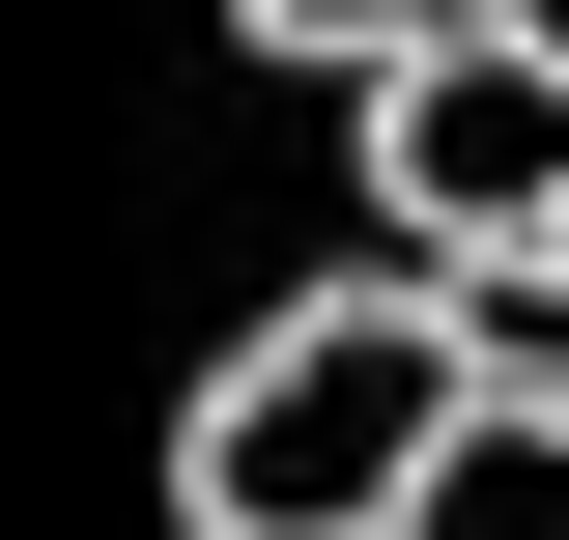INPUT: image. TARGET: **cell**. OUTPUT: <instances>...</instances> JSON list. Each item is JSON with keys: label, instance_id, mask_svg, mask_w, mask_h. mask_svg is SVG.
<instances>
[{"label": "cell", "instance_id": "cell-1", "mask_svg": "<svg viewBox=\"0 0 569 540\" xmlns=\"http://www.w3.org/2000/svg\"><path fill=\"white\" fill-rule=\"evenodd\" d=\"M485 427V341H456V284H313V313H257L200 370V427H171V512L200 540H399L427 456Z\"/></svg>", "mask_w": 569, "mask_h": 540}, {"label": "cell", "instance_id": "cell-4", "mask_svg": "<svg viewBox=\"0 0 569 540\" xmlns=\"http://www.w3.org/2000/svg\"><path fill=\"white\" fill-rule=\"evenodd\" d=\"M456 341H485V399H569V257H427Z\"/></svg>", "mask_w": 569, "mask_h": 540}, {"label": "cell", "instance_id": "cell-2", "mask_svg": "<svg viewBox=\"0 0 569 540\" xmlns=\"http://www.w3.org/2000/svg\"><path fill=\"white\" fill-rule=\"evenodd\" d=\"M370 228L399 257H541L569 228V58L541 29H427L370 86Z\"/></svg>", "mask_w": 569, "mask_h": 540}, {"label": "cell", "instance_id": "cell-5", "mask_svg": "<svg viewBox=\"0 0 569 540\" xmlns=\"http://www.w3.org/2000/svg\"><path fill=\"white\" fill-rule=\"evenodd\" d=\"M228 29H257V58H313V86H399L427 29H485V0H228Z\"/></svg>", "mask_w": 569, "mask_h": 540}, {"label": "cell", "instance_id": "cell-7", "mask_svg": "<svg viewBox=\"0 0 569 540\" xmlns=\"http://www.w3.org/2000/svg\"><path fill=\"white\" fill-rule=\"evenodd\" d=\"M541 257H569V228H541Z\"/></svg>", "mask_w": 569, "mask_h": 540}, {"label": "cell", "instance_id": "cell-3", "mask_svg": "<svg viewBox=\"0 0 569 540\" xmlns=\"http://www.w3.org/2000/svg\"><path fill=\"white\" fill-rule=\"evenodd\" d=\"M399 540H569V399H485L456 456H427V512Z\"/></svg>", "mask_w": 569, "mask_h": 540}, {"label": "cell", "instance_id": "cell-6", "mask_svg": "<svg viewBox=\"0 0 569 540\" xmlns=\"http://www.w3.org/2000/svg\"><path fill=\"white\" fill-rule=\"evenodd\" d=\"M485 29H541V58H569V0H485Z\"/></svg>", "mask_w": 569, "mask_h": 540}]
</instances>
